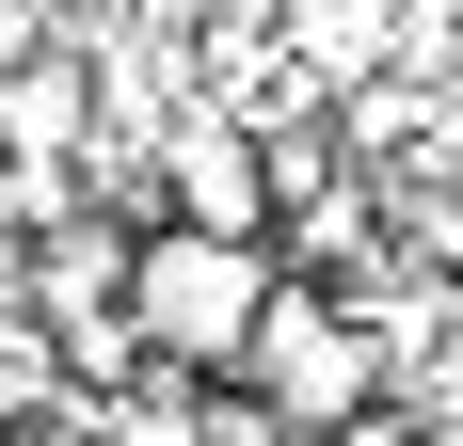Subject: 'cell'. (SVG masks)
<instances>
[{
	"instance_id": "6da1fadb",
	"label": "cell",
	"mask_w": 463,
	"mask_h": 446,
	"mask_svg": "<svg viewBox=\"0 0 463 446\" xmlns=\"http://www.w3.org/2000/svg\"><path fill=\"white\" fill-rule=\"evenodd\" d=\"M272 303H288V256H272V239H192V223L144 239V287H128L144 351H160V367H208V383L256 351V319H272Z\"/></svg>"
},
{
	"instance_id": "7a4b0ae2",
	"label": "cell",
	"mask_w": 463,
	"mask_h": 446,
	"mask_svg": "<svg viewBox=\"0 0 463 446\" xmlns=\"http://www.w3.org/2000/svg\"><path fill=\"white\" fill-rule=\"evenodd\" d=\"M224 383H256V399H272L288 431L320 446V431H352V414L383 399V351H368V319L335 303V287H288V303L256 319V351H240Z\"/></svg>"
},
{
	"instance_id": "3957f363",
	"label": "cell",
	"mask_w": 463,
	"mask_h": 446,
	"mask_svg": "<svg viewBox=\"0 0 463 446\" xmlns=\"http://www.w3.org/2000/svg\"><path fill=\"white\" fill-rule=\"evenodd\" d=\"M160 208H176L192 239H272V223H288V176H272V144L240 128V112L192 96L176 128H160Z\"/></svg>"
},
{
	"instance_id": "277c9868",
	"label": "cell",
	"mask_w": 463,
	"mask_h": 446,
	"mask_svg": "<svg viewBox=\"0 0 463 446\" xmlns=\"http://www.w3.org/2000/svg\"><path fill=\"white\" fill-rule=\"evenodd\" d=\"M272 48L320 96H352V80H383V64H416V0H272Z\"/></svg>"
}]
</instances>
